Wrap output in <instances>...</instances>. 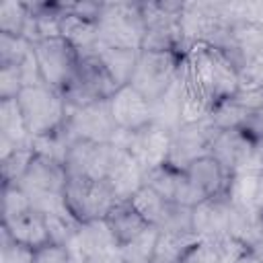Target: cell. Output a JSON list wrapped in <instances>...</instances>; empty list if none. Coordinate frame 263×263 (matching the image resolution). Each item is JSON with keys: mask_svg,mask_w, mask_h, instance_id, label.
I'll use <instances>...</instances> for the list:
<instances>
[{"mask_svg": "<svg viewBox=\"0 0 263 263\" xmlns=\"http://www.w3.org/2000/svg\"><path fill=\"white\" fill-rule=\"evenodd\" d=\"M168 142H171V134L160 129L154 123H150L142 129L129 132V134L121 132V136L117 140V144L121 148H125L134 156V160L144 168V173L166 162Z\"/></svg>", "mask_w": 263, "mask_h": 263, "instance_id": "obj_15", "label": "cell"}, {"mask_svg": "<svg viewBox=\"0 0 263 263\" xmlns=\"http://www.w3.org/2000/svg\"><path fill=\"white\" fill-rule=\"evenodd\" d=\"M37 156L33 146H23L12 150L10 154L0 158V175H2V185H16L21 177L27 173L29 164Z\"/></svg>", "mask_w": 263, "mask_h": 263, "instance_id": "obj_25", "label": "cell"}, {"mask_svg": "<svg viewBox=\"0 0 263 263\" xmlns=\"http://www.w3.org/2000/svg\"><path fill=\"white\" fill-rule=\"evenodd\" d=\"M197 238L195 232H158L152 249V263H181Z\"/></svg>", "mask_w": 263, "mask_h": 263, "instance_id": "obj_24", "label": "cell"}, {"mask_svg": "<svg viewBox=\"0 0 263 263\" xmlns=\"http://www.w3.org/2000/svg\"><path fill=\"white\" fill-rule=\"evenodd\" d=\"M68 183V171L62 162L37 154L29 164L27 173L21 177L16 187L27 195L31 205L45 214L47 218H68L74 220L66 208L64 191Z\"/></svg>", "mask_w": 263, "mask_h": 263, "instance_id": "obj_1", "label": "cell"}, {"mask_svg": "<svg viewBox=\"0 0 263 263\" xmlns=\"http://www.w3.org/2000/svg\"><path fill=\"white\" fill-rule=\"evenodd\" d=\"M132 203L140 210L146 222L158 232H195L193 208L171 201L146 185H142L132 195Z\"/></svg>", "mask_w": 263, "mask_h": 263, "instance_id": "obj_12", "label": "cell"}, {"mask_svg": "<svg viewBox=\"0 0 263 263\" xmlns=\"http://www.w3.org/2000/svg\"><path fill=\"white\" fill-rule=\"evenodd\" d=\"M33 55V43L25 37L0 33V66H23Z\"/></svg>", "mask_w": 263, "mask_h": 263, "instance_id": "obj_27", "label": "cell"}, {"mask_svg": "<svg viewBox=\"0 0 263 263\" xmlns=\"http://www.w3.org/2000/svg\"><path fill=\"white\" fill-rule=\"evenodd\" d=\"M240 82L245 84H253L257 88H263V53L247 68L240 72Z\"/></svg>", "mask_w": 263, "mask_h": 263, "instance_id": "obj_32", "label": "cell"}, {"mask_svg": "<svg viewBox=\"0 0 263 263\" xmlns=\"http://www.w3.org/2000/svg\"><path fill=\"white\" fill-rule=\"evenodd\" d=\"M127 150L119 144H101L90 140H72L68 146V154L64 166L68 175L90 177L111 181Z\"/></svg>", "mask_w": 263, "mask_h": 263, "instance_id": "obj_9", "label": "cell"}, {"mask_svg": "<svg viewBox=\"0 0 263 263\" xmlns=\"http://www.w3.org/2000/svg\"><path fill=\"white\" fill-rule=\"evenodd\" d=\"M183 55L177 51H140L129 84L150 103L158 101L179 80Z\"/></svg>", "mask_w": 263, "mask_h": 263, "instance_id": "obj_8", "label": "cell"}, {"mask_svg": "<svg viewBox=\"0 0 263 263\" xmlns=\"http://www.w3.org/2000/svg\"><path fill=\"white\" fill-rule=\"evenodd\" d=\"M119 86L113 82L101 60L95 55V51L80 53V62L76 66V72L72 74L70 82L64 86L62 97L68 105V109H78L95 103L109 101Z\"/></svg>", "mask_w": 263, "mask_h": 263, "instance_id": "obj_7", "label": "cell"}, {"mask_svg": "<svg viewBox=\"0 0 263 263\" xmlns=\"http://www.w3.org/2000/svg\"><path fill=\"white\" fill-rule=\"evenodd\" d=\"M183 72V70H181ZM183 78L171 86L158 101L152 103V123L158 125L160 129L173 134L181 123H183Z\"/></svg>", "mask_w": 263, "mask_h": 263, "instance_id": "obj_22", "label": "cell"}, {"mask_svg": "<svg viewBox=\"0 0 263 263\" xmlns=\"http://www.w3.org/2000/svg\"><path fill=\"white\" fill-rule=\"evenodd\" d=\"M66 132L72 140H90L101 144H117L121 132L111 115L109 101L68 109Z\"/></svg>", "mask_w": 263, "mask_h": 263, "instance_id": "obj_13", "label": "cell"}, {"mask_svg": "<svg viewBox=\"0 0 263 263\" xmlns=\"http://www.w3.org/2000/svg\"><path fill=\"white\" fill-rule=\"evenodd\" d=\"M109 107L119 132L123 134L142 129L152 123V103L144 95H140L132 84L119 86L109 99Z\"/></svg>", "mask_w": 263, "mask_h": 263, "instance_id": "obj_17", "label": "cell"}, {"mask_svg": "<svg viewBox=\"0 0 263 263\" xmlns=\"http://www.w3.org/2000/svg\"><path fill=\"white\" fill-rule=\"evenodd\" d=\"M253 201H255V205L263 212V171L257 175V179H255V193H253Z\"/></svg>", "mask_w": 263, "mask_h": 263, "instance_id": "obj_33", "label": "cell"}, {"mask_svg": "<svg viewBox=\"0 0 263 263\" xmlns=\"http://www.w3.org/2000/svg\"><path fill=\"white\" fill-rule=\"evenodd\" d=\"M185 175L201 201L228 193L232 183V177H228V173L220 166V162L210 154L193 160L185 168Z\"/></svg>", "mask_w": 263, "mask_h": 263, "instance_id": "obj_19", "label": "cell"}, {"mask_svg": "<svg viewBox=\"0 0 263 263\" xmlns=\"http://www.w3.org/2000/svg\"><path fill=\"white\" fill-rule=\"evenodd\" d=\"M64 199L70 216L78 224L105 220L111 208L117 201H121L109 181L76 177V175H68Z\"/></svg>", "mask_w": 263, "mask_h": 263, "instance_id": "obj_6", "label": "cell"}, {"mask_svg": "<svg viewBox=\"0 0 263 263\" xmlns=\"http://www.w3.org/2000/svg\"><path fill=\"white\" fill-rule=\"evenodd\" d=\"M255 148H257V156H259V160H261V164H263V138H259V140L255 142Z\"/></svg>", "mask_w": 263, "mask_h": 263, "instance_id": "obj_35", "label": "cell"}, {"mask_svg": "<svg viewBox=\"0 0 263 263\" xmlns=\"http://www.w3.org/2000/svg\"><path fill=\"white\" fill-rule=\"evenodd\" d=\"M92 51H95V55L101 60V64L105 66V70L109 72V76L113 78V82H115L117 86L129 84L140 51H136V49L107 47V45H97Z\"/></svg>", "mask_w": 263, "mask_h": 263, "instance_id": "obj_23", "label": "cell"}, {"mask_svg": "<svg viewBox=\"0 0 263 263\" xmlns=\"http://www.w3.org/2000/svg\"><path fill=\"white\" fill-rule=\"evenodd\" d=\"M218 129L212 125L208 117L197 121H185L181 123L173 134L168 142V154L166 164L179 171H185L193 160L210 154L212 138Z\"/></svg>", "mask_w": 263, "mask_h": 263, "instance_id": "obj_14", "label": "cell"}, {"mask_svg": "<svg viewBox=\"0 0 263 263\" xmlns=\"http://www.w3.org/2000/svg\"><path fill=\"white\" fill-rule=\"evenodd\" d=\"M27 86V76L23 66H0V101L16 99Z\"/></svg>", "mask_w": 263, "mask_h": 263, "instance_id": "obj_28", "label": "cell"}, {"mask_svg": "<svg viewBox=\"0 0 263 263\" xmlns=\"http://www.w3.org/2000/svg\"><path fill=\"white\" fill-rule=\"evenodd\" d=\"M23 146H33V138L25 127L16 99L0 101V158Z\"/></svg>", "mask_w": 263, "mask_h": 263, "instance_id": "obj_21", "label": "cell"}, {"mask_svg": "<svg viewBox=\"0 0 263 263\" xmlns=\"http://www.w3.org/2000/svg\"><path fill=\"white\" fill-rule=\"evenodd\" d=\"M144 16V41L140 51H177L185 53L181 14L183 2H140Z\"/></svg>", "mask_w": 263, "mask_h": 263, "instance_id": "obj_5", "label": "cell"}, {"mask_svg": "<svg viewBox=\"0 0 263 263\" xmlns=\"http://www.w3.org/2000/svg\"><path fill=\"white\" fill-rule=\"evenodd\" d=\"M232 222V197L222 193L218 197L205 199L193 208V230L199 238H224L230 236Z\"/></svg>", "mask_w": 263, "mask_h": 263, "instance_id": "obj_18", "label": "cell"}, {"mask_svg": "<svg viewBox=\"0 0 263 263\" xmlns=\"http://www.w3.org/2000/svg\"><path fill=\"white\" fill-rule=\"evenodd\" d=\"M249 257H251V263H263V245L249 249Z\"/></svg>", "mask_w": 263, "mask_h": 263, "instance_id": "obj_34", "label": "cell"}, {"mask_svg": "<svg viewBox=\"0 0 263 263\" xmlns=\"http://www.w3.org/2000/svg\"><path fill=\"white\" fill-rule=\"evenodd\" d=\"M220 49L232 66L242 72L263 53V27L247 21H234L222 41Z\"/></svg>", "mask_w": 263, "mask_h": 263, "instance_id": "obj_16", "label": "cell"}, {"mask_svg": "<svg viewBox=\"0 0 263 263\" xmlns=\"http://www.w3.org/2000/svg\"><path fill=\"white\" fill-rule=\"evenodd\" d=\"M123 263H152L150 259H123Z\"/></svg>", "mask_w": 263, "mask_h": 263, "instance_id": "obj_36", "label": "cell"}, {"mask_svg": "<svg viewBox=\"0 0 263 263\" xmlns=\"http://www.w3.org/2000/svg\"><path fill=\"white\" fill-rule=\"evenodd\" d=\"M16 107L31 138L53 134L62 129L68 119V105L62 92L43 82L27 84L16 97Z\"/></svg>", "mask_w": 263, "mask_h": 263, "instance_id": "obj_3", "label": "cell"}, {"mask_svg": "<svg viewBox=\"0 0 263 263\" xmlns=\"http://www.w3.org/2000/svg\"><path fill=\"white\" fill-rule=\"evenodd\" d=\"M181 263H222V245L220 240L197 238V242L185 253Z\"/></svg>", "mask_w": 263, "mask_h": 263, "instance_id": "obj_29", "label": "cell"}, {"mask_svg": "<svg viewBox=\"0 0 263 263\" xmlns=\"http://www.w3.org/2000/svg\"><path fill=\"white\" fill-rule=\"evenodd\" d=\"M2 230L35 251L53 245L47 216L35 210L16 185H2Z\"/></svg>", "mask_w": 263, "mask_h": 263, "instance_id": "obj_2", "label": "cell"}, {"mask_svg": "<svg viewBox=\"0 0 263 263\" xmlns=\"http://www.w3.org/2000/svg\"><path fill=\"white\" fill-rule=\"evenodd\" d=\"M29 18V4L27 2H14L6 0L0 6V33L23 37L25 27Z\"/></svg>", "mask_w": 263, "mask_h": 263, "instance_id": "obj_26", "label": "cell"}, {"mask_svg": "<svg viewBox=\"0 0 263 263\" xmlns=\"http://www.w3.org/2000/svg\"><path fill=\"white\" fill-rule=\"evenodd\" d=\"M144 16L140 2H103L97 18V45L142 49Z\"/></svg>", "mask_w": 263, "mask_h": 263, "instance_id": "obj_4", "label": "cell"}, {"mask_svg": "<svg viewBox=\"0 0 263 263\" xmlns=\"http://www.w3.org/2000/svg\"><path fill=\"white\" fill-rule=\"evenodd\" d=\"M105 224L121 249L127 247L129 242H134L136 238H140L150 228V224L140 214V210L132 203V199L117 201L111 208V212L105 216Z\"/></svg>", "mask_w": 263, "mask_h": 263, "instance_id": "obj_20", "label": "cell"}, {"mask_svg": "<svg viewBox=\"0 0 263 263\" xmlns=\"http://www.w3.org/2000/svg\"><path fill=\"white\" fill-rule=\"evenodd\" d=\"M210 156H214L232 179L257 177L263 171L255 140H251L242 129H218L210 144Z\"/></svg>", "mask_w": 263, "mask_h": 263, "instance_id": "obj_10", "label": "cell"}, {"mask_svg": "<svg viewBox=\"0 0 263 263\" xmlns=\"http://www.w3.org/2000/svg\"><path fill=\"white\" fill-rule=\"evenodd\" d=\"M33 55H35V64H37L41 82L55 88L58 92H62L64 86L70 82V78L76 72V66L80 62L78 49L62 35L43 37V39L35 41Z\"/></svg>", "mask_w": 263, "mask_h": 263, "instance_id": "obj_11", "label": "cell"}, {"mask_svg": "<svg viewBox=\"0 0 263 263\" xmlns=\"http://www.w3.org/2000/svg\"><path fill=\"white\" fill-rule=\"evenodd\" d=\"M35 249L16 242L12 236H8L2 230V263H33L35 261Z\"/></svg>", "mask_w": 263, "mask_h": 263, "instance_id": "obj_30", "label": "cell"}, {"mask_svg": "<svg viewBox=\"0 0 263 263\" xmlns=\"http://www.w3.org/2000/svg\"><path fill=\"white\" fill-rule=\"evenodd\" d=\"M33 263H72V261H70V253H68L66 247L47 245V247H43L35 253Z\"/></svg>", "mask_w": 263, "mask_h": 263, "instance_id": "obj_31", "label": "cell"}]
</instances>
